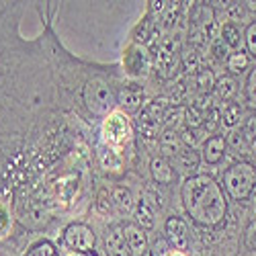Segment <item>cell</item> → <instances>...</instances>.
I'll use <instances>...</instances> for the list:
<instances>
[{"mask_svg":"<svg viewBox=\"0 0 256 256\" xmlns=\"http://www.w3.org/2000/svg\"><path fill=\"white\" fill-rule=\"evenodd\" d=\"M180 197L190 220L199 226H220L228 213L224 190L218 180L209 174H195L186 178L180 186Z\"/></svg>","mask_w":256,"mask_h":256,"instance_id":"6da1fadb","label":"cell"},{"mask_svg":"<svg viewBox=\"0 0 256 256\" xmlns=\"http://www.w3.org/2000/svg\"><path fill=\"white\" fill-rule=\"evenodd\" d=\"M256 186V166L250 162L232 164L224 172V188L234 201H242L250 197Z\"/></svg>","mask_w":256,"mask_h":256,"instance_id":"7a4b0ae2","label":"cell"},{"mask_svg":"<svg viewBox=\"0 0 256 256\" xmlns=\"http://www.w3.org/2000/svg\"><path fill=\"white\" fill-rule=\"evenodd\" d=\"M134 138V127L132 121L123 111H111L102 119L100 125V140L102 146L111 148V150L119 152L123 146H127Z\"/></svg>","mask_w":256,"mask_h":256,"instance_id":"3957f363","label":"cell"},{"mask_svg":"<svg viewBox=\"0 0 256 256\" xmlns=\"http://www.w3.org/2000/svg\"><path fill=\"white\" fill-rule=\"evenodd\" d=\"M82 100L92 115L106 117L111 113L113 104H117V94L111 90V86L104 80L94 78L86 82V86L82 90Z\"/></svg>","mask_w":256,"mask_h":256,"instance_id":"277c9868","label":"cell"},{"mask_svg":"<svg viewBox=\"0 0 256 256\" xmlns=\"http://www.w3.org/2000/svg\"><path fill=\"white\" fill-rule=\"evenodd\" d=\"M64 244L74 250V254H90L96 248V236L90 226L72 224L64 230Z\"/></svg>","mask_w":256,"mask_h":256,"instance_id":"5b68a950","label":"cell"},{"mask_svg":"<svg viewBox=\"0 0 256 256\" xmlns=\"http://www.w3.org/2000/svg\"><path fill=\"white\" fill-rule=\"evenodd\" d=\"M18 220H20V224L31 228V230H41L44 226L50 224V213L41 203L27 201L23 207L18 209Z\"/></svg>","mask_w":256,"mask_h":256,"instance_id":"8992f818","label":"cell"},{"mask_svg":"<svg viewBox=\"0 0 256 256\" xmlns=\"http://www.w3.org/2000/svg\"><path fill=\"white\" fill-rule=\"evenodd\" d=\"M123 236L127 242L132 256H146L150 252V242H148V234L138 224H125L123 226Z\"/></svg>","mask_w":256,"mask_h":256,"instance_id":"52a82bcc","label":"cell"},{"mask_svg":"<svg viewBox=\"0 0 256 256\" xmlns=\"http://www.w3.org/2000/svg\"><path fill=\"white\" fill-rule=\"evenodd\" d=\"M123 62H125V70L132 76H144L148 70H150V56H148L146 48H142L138 44H134L125 52Z\"/></svg>","mask_w":256,"mask_h":256,"instance_id":"ba28073f","label":"cell"},{"mask_svg":"<svg viewBox=\"0 0 256 256\" xmlns=\"http://www.w3.org/2000/svg\"><path fill=\"white\" fill-rule=\"evenodd\" d=\"M166 240L170 242L174 250L182 252L188 248V228L180 218H168L166 220Z\"/></svg>","mask_w":256,"mask_h":256,"instance_id":"9c48e42d","label":"cell"},{"mask_svg":"<svg viewBox=\"0 0 256 256\" xmlns=\"http://www.w3.org/2000/svg\"><path fill=\"white\" fill-rule=\"evenodd\" d=\"M226 148H228V144H226V140L222 138V136H211V138H207V142L203 144V154H201V160L205 162V164H209V166H216V164H220L222 160H224V154H226Z\"/></svg>","mask_w":256,"mask_h":256,"instance_id":"30bf717a","label":"cell"},{"mask_svg":"<svg viewBox=\"0 0 256 256\" xmlns=\"http://www.w3.org/2000/svg\"><path fill=\"white\" fill-rule=\"evenodd\" d=\"M104 250L106 256H132L130 248H127L125 236H123V228L113 226L104 236Z\"/></svg>","mask_w":256,"mask_h":256,"instance_id":"8fae6325","label":"cell"},{"mask_svg":"<svg viewBox=\"0 0 256 256\" xmlns=\"http://www.w3.org/2000/svg\"><path fill=\"white\" fill-rule=\"evenodd\" d=\"M150 172H152L154 182H158V184H170V182L176 178V172H174L172 164H170L164 156L152 158V162H150Z\"/></svg>","mask_w":256,"mask_h":256,"instance_id":"7c38bea8","label":"cell"},{"mask_svg":"<svg viewBox=\"0 0 256 256\" xmlns=\"http://www.w3.org/2000/svg\"><path fill=\"white\" fill-rule=\"evenodd\" d=\"M113 207L115 211L119 213V216H132V213L136 211V199H134V193L127 186H117L113 193Z\"/></svg>","mask_w":256,"mask_h":256,"instance_id":"4fadbf2b","label":"cell"},{"mask_svg":"<svg viewBox=\"0 0 256 256\" xmlns=\"http://www.w3.org/2000/svg\"><path fill=\"white\" fill-rule=\"evenodd\" d=\"M146 96L144 92L140 90H130V88H125V90H119L117 92V104H119V111H123L125 115L127 113H136L142 109V104H144Z\"/></svg>","mask_w":256,"mask_h":256,"instance_id":"5bb4252c","label":"cell"},{"mask_svg":"<svg viewBox=\"0 0 256 256\" xmlns=\"http://www.w3.org/2000/svg\"><path fill=\"white\" fill-rule=\"evenodd\" d=\"M180 134L176 130H162L160 132V150L164 154V158H176L180 154Z\"/></svg>","mask_w":256,"mask_h":256,"instance_id":"9a60e30c","label":"cell"},{"mask_svg":"<svg viewBox=\"0 0 256 256\" xmlns=\"http://www.w3.org/2000/svg\"><path fill=\"white\" fill-rule=\"evenodd\" d=\"M199 162H201V156L195 150H190V148H184V150H180V154L176 156V168H178V172H182L186 178L197 174Z\"/></svg>","mask_w":256,"mask_h":256,"instance_id":"2e32d148","label":"cell"},{"mask_svg":"<svg viewBox=\"0 0 256 256\" xmlns=\"http://www.w3.org/2000/svg\"><path fill=\"white\" fill-rule=\"evenodd\" d=\"M134 216H136V222L142 230H152L156 226V211L154 207L148 203L146 197H142L138 203H136V211H134Z\"/></svg>","mask_w":256,"mask_h":256,"instance_id":"e0dca14e","label":"cell"},{"mask_svg":"<svg viewBox=\"0 0 256 256\" xmlns=\"http://www.w3.org/2000/svg\"><path fill=\"white\" fill-rule=\"evenodd\" d=\"M168 104H170V98H166V96H156V98H152L150 102H146V106L142 109V113H146L150 119L162 123L164 117H166V113H168Z\"/></svg>","mask_w":256,"mask_h":256,"instance_id":"ac0fdd59","label":"cell"},{"mask_svg":"<svg viewBox=\"0 0 256 256\" xmlns=\"http://www.w3.org/2000/svg\"><path fill=\"white\" fill-rule=\"evenodd\" d=\"M98 160H100V166L106 170V172H119L121 166H123L119 152L111 150V148H106V146L98 148Z\"/></svg>","mask_w":256,"mask_h":256,"instance_id":"d6986e66","label":"cell"},{"mask_svg":"<svg viewBox=\"0 0 256 256\" xmlns=\"http://www.w3.org/2000/svg\"><path fill=\"white\" fill-rule=\"evenodd\" d=\"M244 111H242V106L238 102H228L224 106V111H222V125L228 127V130H236V127L240 125V119H242Z\"/></svg>","mask_w":256,"mask_h":256,"instance_id":"ffe728a7","label":"cell"},{"mask_svg":"<svg viewBox=\"0 0 256 256\" xmlns=\"http://www.w3.org/2000/svg\"><path fill=\"white\" fill-rule=\"evenodd\" d=\"M213 90H216V96L220 100H230L234 94H236L238 84H236V80H234L232 76H222L220 80H216V86H213Z\"/></svg>","mask_w":256,"mask_h":256,"instance_id":"44dd1931","label":"cell"},{"mask_svg":"<svg viewBox=\"0 0 256 256\" xmlns=\"http://www.w3.org/2000/svg\"><path fill=\"white\" fill-rule=\"evenodd\" d=\"M220 39L230 48V50H236L242 41V33H240V27L236 23H226L222 29H220Z\"/></svg>","mask_w":256,"mask_h":256,"instance_id":"7402d4cb","label":"cell"},{"mask_svg":"<svg viewBox=\"0 0 256 256\" xmlns=\"http://www.w3.org/2000/svg\"><path fill=\"white\" fill-rule=\"evenodd\" d=\"M226 144H228L236 154H246V152L250 150V142L246 140L242 127H236V130H232L230 136H228V140H226Z\"/></svg>","mask_w":256,"mask_h":256,"instance_id":"603a6c76","label":"cell"},{"mask_svg":"<svg viewBox=\"0 0 256 256\" xmlns=\"http://www.w3.org/2000/svg\"><path fill=\"white\" fill-rule=\"evenodd\" d=\"M193 84H195V90L199 94H207L213 86H216V78H213L211 70H197L193 74Z\"/></svg>","mask_w":256,"mask_h":256,"instance_id":"cb8c5ba5","label":"cell"},{"mask_svg":"<svg viewBox=\"0 0 256 256\" xmlns=\"http://www.w3.org/2000/svg\"><path fill=\"white\" fill-rule=\"evenodd\" d=\"M138 130H140V134H142L146 140H154V138H158L160 123L154 121V119H150L146 113H142V115L138 117Z\"/></svg>","mask_w":256,"mask_h":256,"instance_id":"d4e9b609","label":"cell"},{"mask_svg":"<svg viewBox=\"0 0 256 256\" xmlns=\"http://www.w3.org/2000/svg\"><path fill=\"white\" fill-rule=\"evenodd\" d=\"M12 224H14V218L10 213V207L4 201H0V240H4V238L10 236Z\"/></svg>","mask_w":256,"mask_h":256,"instance_id":"484cf974","label":"cell"},{"mask_svg":"<svg viewBox=\"0 0 256 256\" xmlns=\"http://www.w3.org/2000/svg\"><path fill=\"white\" fill-rule=\"evenodd\" d=\"M248 64H250V58L244 52H232L228 56V70L234 74H242L248 68Z\"/></svg>","mask_w":256,"mask_h":256,"instance_id":"4316f807","label":"cell"},{"mask_svg":"<svg viewBox=\"0 0 256 256\" xmlns=\"http://www.w3.org/2000/svg\"><path fill=\"white\" fill-rule=\"evenodd\" d=\"M203 121H205V115H203V111L199 109L197 104H190L188 109H184V125H186V130H197V127H203Z\"/></svg>","mask_w":256,"mask_h":256,"instance_id":"83f0119b","label":"cell"},{"mask_svg":"<svg viewBox=\"0 0 256 256\" xmlns=\"http://www.w3.org/2000/svg\"><path fill=\"white\" fill-rule=\"evenodd\" d=\"M220 125H222V111L220 109H209L207 115H205V121H203V132L207 136H213L218 132Z\"/></svg>","mask_w":256,"mask_h":256,"instance_id":"f1b7e54d","label":"cell"},{"mask_svg":"<svg viewBox=\"0 0 256 256\" xmlns=\"http://www.w3.org/2000/svg\"><path fill=\"white\" fill-rule=\"evenodd\" d=\"M180 62H182V68H184L186 72H197V70H199V62H201V58H199L197 50L186 48L184 54H180Z\"/></svg>","mask_w":256,"mask_h":256,"instance_id":"f546056e","label":"cell"},{"mask_svg":"<svg viewBox=\"0 0 256 256\" xmlns=\"http://www.w3.org/2000/svg\"><path fill=\"white\" fill-rule=\"evenodd\" d=\"M162 123L166 125L164 130H176V132H178V125H180V123H184V109L176 106L174 111H168Z\"/></svg>","mask_w":256,"mask_h":256,"instance_id":"4dcf8cb0","label":"cell"},{"mask_svg":"<svg viewBox=\"0 0 256 256\" xmlns=\"http://www.w3.org/2000/svg\"><path fill=\"white\" fill-rule=\"evenodd\" d=\"M96 209H98V213H102V216H111V213L115 211L113 197L109 195V190H98V195H96Z\"/></svg>","mask_w":256,"mask_h":256,"instance_id":"1f68e13d","label":"cell"},{"mask_svg":"<svg viewBox=\"0 0 256 256\" xmlns=\"http://www.w3.org/2000/svg\"><path fill=\"white\" fill-rule=\"evenodd\" d=\"M27 256H56V248L52 242L44 240V242H37L35 246H31Z\"/></svg>","mask_w":256,"mask_h":256,"instance_id":"d6a6232c","label":"cell"},{"mask_svg":"<svg viewBox=\"0 0 256 256\" xmlns=\"http://www.w3.org/2000/svg\"><path fill=\"white\" fill-rule=\"evenodd\" d=\"M172 246H170V242L168 240H162V238H158L152 246H150V252H152V256H170L172 254Z\"/></svg>","mask_w":256,"mask_h":256,"instance_id":"836d02e7","label":"cell"},{"mask_svg":"<svg viewBox=\"0 0 256 256\" xmlns=\"http://www.w3.org/2000/svg\"><path fill=\"white\" fill-rule=\"evenodd\" d=\"M244 41H246V48H248V52H250V54L256 58V20L246 27Z\"/></svg>","mask_w":256,"mask_h":256,"instance_id":"e575fe53","label":"cell"},{"mask_svg":"<svg viewBox=\"0 0 256 256\" xmlns=\"http://www.w3.org/2000/svg\"><path fill=\"white\" fill-rule=\"evenodd\" d=\"M246 98H248V102H250L252 106H256V66H254V70L250 72L248 82H246Z\"/></svg>","mask_w":256,"mask_h":256,"instance_id":"d590c367","label":"cell"},{"mask_svg":"<svg viewBox=\"0 0 256 256\" xmlns=\"http://www.w3.org/2000/svg\"><path fill=\"white\" fill-rule=\"evenodd\" d=\"M244 244L248 250H256V220L248 224V228L244 230Z\"/></svg>","mask_w":256,"mask_h":256,"instance_id":"8d00e7d4","label":"cell"},{"mask_svg":"<svg viewBox=\"0 0 256 256\" xmlns=\"http://www.w3.org/2000/svg\"><path fill=\"white\" fill-rule=\"evenodd\" d=\"M228 18H230V23H236V20L244 18V8H242L240 2H230L228 4Z\"/></svg>","mask_w":256,"mask_h":256,"instance_id":"74e56055","label":"cell"},{"mask_svg":"<svg viewBox=\"0 0 256 256\" xmlns=\"http://www.w3.org/2000/svg\"><path fill=\"white\" fill-rule=\"evenodd\" d=\"M242 132H244L246 140L252 144L254 138H256V117H248V119H246V123H244V127H242Z\"/></svg>","mask_w":256,"mask_h":256,"instance_id":"f35d334b","label":"cell"},{"mask_svg":"<svg viewBox=\"0 0 256 256\" xmlns=\"http://www.w3.org/2000/svg\"><path fill=\"white\" fill-rule=\"evenodd\" d=\"M180 140L186 148H190V150H195V144H197V130H184L180 134Z\"/></svg>","mask_w":256,"mask_h":256,"instance_id":"ab89813d","label":"cell"},{"mask_svg":"<svg viewBox=\"0 0 256 256\" xmlns=\"http://www.w3.org/2000/svg\"><path fill=\"white\" fill-rule=\"evenodd\" d=\"M228 50H230V48L224 44L222 39H216V44L211 46V52H213V56H216V58H220V60H226V58H228Z\"/></svg>","mask_w":256,"mask_h":256,"instance_id":"60d3db41","label":"cell"},{"mask_svg":"<svg viewBox=\"0 0 256 256\" xmlns=\"http://www.w3.org/2000/svg\"><path fill=\"white\" fill-rule=\"evenodd\" d=\"M250 207H252V216L256 218V186H254V190L250 193Z\"/></svg>","mask_w":256,"mask_h":256,"instance_id":"b9f144b4","label":"cell"},{"mask_svg":"<svg viewBox=\"0 0 256 256\" xmlns=\"http://www.w3.org/2000/svg\"><path fill=\"white\" fill-rule=\"evenodd\" d=\"M250 152H252V154L256 156V138H254V142L250 144Z\"/></svg>","mask_w":256,"mask_h":256,"instance_id":"7bdbcfd3","label":"cell"},{"mask_svg":"<svg viewBox=\"0 0 256 256\" xmlns=\"http://www.w3.org/2000/svg\"><path fill=\"white\" fill-rule=\"evenodd\" d=\"M170 256H184V252H178V250H172V254Z\"/></svg>","mask_w":256,"mask_h":256,"instance_id":"ee69618b","label":"cell"},{"mask_svg":"<svg viewBox=\"0 0 256 256\" xmlns=\"http://www.w3.org/2000/svg\"><path fill=\"white\" fill-rule=\"evenodd\" d=\"M248 6H250V8H256V2H248Z\"/></svg>","mask_w":256,"mask_h":256,"instance_id":"f6af8a7d","label":"cell"},{"mask_svg":"<svg viewBox=\"0 0 256 256\" xmlns=\"http://www.w3.org/2000/svg\"><path fill=\"white\" fill-rule=\"evenodd\" d=\"M70 256H82V254H70Z\"/></svg>","mask_w":256,"mask_h":256,"instance_id":"bcb514c9","label":"cell"}]
</instances>
